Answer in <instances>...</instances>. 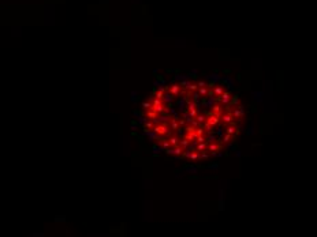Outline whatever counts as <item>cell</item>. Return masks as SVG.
Wrapping results in <instances>:
<instances>
[{"label":"cell","instance_id":"cell-1","mask_svg":"<svg viewBox=\"0 0 317 237\" xmlns=\"http://www.w3.org/2000/svg\"><path fill=\"white\" fill-rule=\"evenodd\" d=\"M153 131L156 132L157 135H166V134H168L170 127L167 126V124H159V126L153 127Z\"/></svg>","mask_w":317,"mask_h":237},{"label":"cell","instance_id":"cell-3","mask_svg":"<svg viewBox=\"0 0 317 237\" xmlns=\"http://www.w3.org/2000/svg\"><path fill=\"white\" fill-rule=\"evenodd\" d=\"M167 90L170 92V94H171V95H178V94H179V90H180V86L179 85H172V86H170Z\"/></svg>","mask_w":317,"mask_h":237},{"label":"cell","instance_id":"cell-9","mask_svg":"<svg viewBox=\"0 0 317 237\" xmlns=\"http://www.w3.org/2000/svg\"><path fill=\"white\" fill-rule=\"evenodd\" d=\"M227 134H228V135H234V134H238V129L235 128V127H230V128L227 129Z\"/></svg>","mask_w":317,"mask_h":237},{"label":"cell","instance_id":"cell-2","mask_svg":"<svg viewBox=\"0 0 317 237\" xmlns=\"http://www.w3.org/2000/svg\"><path fill=\"white\" fill-rule=\"evenodd\" d=\"M219 119H220L219 116H216V114H213V113H212L211 116L208 117V119H205V124H206V128L209 129V128H211L212 126H216V124H217V123H219V121H220Z\"/></svg>","mask_w":317,"mask_h":237},{"label":"cell","instance_id":"cell-10","mask_svg":"<svg viewBox=\"0 0 317 237\" xmlns=\"http://www.w3.org/2000/svg\"><path fill=\"white\" fill-rule=\"evenodd\" d=\"M228 139H231V135H228V134H227L226 136L223 138V142H228Z\"/></svg>","mask_w":317,"mask_h":237},{"label":"cell","instance_id":"cell-7","mask_svg":"<svg viewBox=\"0 0 317 237\" xmlns=\"http://www.w3.org/2000/svg\"><path fill=\"white\" fill-rule=\"evenodd\" d=\"M213 93H216L217 97H220V95L224 93V89L222 87V86H216V87H215V92H213Z\"/></svg>","mask_w":317,"mask_h":237},{"label":"cell","instance_id":"cell-4","mask_svg":"<svg viewBox=\"0 0 317 237\" xmlns=\"http://www.w3.org/2000/svg\"><path fill=\"white\" fill-rule=\"evenodd\" d=\"M232 119H234V116H232V112H227L226 114H223L222 116V120L224 121L226 124H230V123H232Z\"/></svg>","mask_w":317,"mask_h":237},{"label":"cell","instance_id":"cell-5","mask_svg":"<svg viewBox=\"0 0 317 237\" xmlns=\"http://www.w3.org/2000/svg\"><path fill=\"white\" fill-rule=\"evenodd\" d=\"M219 101L222 104H226L227 105V104H230V101H231V95H230L228 93H223V94L219 97Z\"/></svg>","mask_w":317,"mask_h":237},{"label":"cell","instance_id":"cell-8","mask_svg":"<svg viewBox=\"0 0 317 237\" xmlns=\"http://www.w3.org/2000/svg\"><path fill=\"white\" fill-rule=\"evenodd\" d=\"M153 127H154V123H153V121H149V123L145 124V129H146V131H152V129H153Z\"/></svg>","mask_w":317,"mask_h":237},{"label":"cell","instance_id":"cell-6","mask_svg":"<svg viewBox=\"0 0 317 237\" xmlns=\"http://www.w3.org/2000/svg\"><path fill=\"white\" fill-rule=\"evenodd\" d=\"M222 149V145H217V143H211L208 147V151H219V150Z\"/></svg>","mask_w":317,"mask_h":237}]
</instances>
